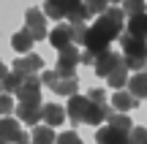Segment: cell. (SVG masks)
<instances>
[{
	"label": "cell",
	"mask_w": 147,
	"mask_h": 144,
	"mask_svg": "<svg viewBox=\"0 0 147 144\" xmlns=\"http://www.w3.org/2000/svg\"><path fill=\"white\" fill-rule=\"evenodd\" d=\"M41 82H44V87H49V90L57 92V95H65V98L79 95V79H76V76H63V74H57L55 68L52 71H44Z\"/></svg>",
	"instance_id": "cell-1"
},
{
	"label": "cell",
	"mask_w": 147,
	"mask_h": 144,
	"mask_svg": "<svg viewBox=\"0 0 147 144\" xmlns=\"http://www.w3.org/2000/svg\"><path fill=\"white\" fill-rule=\"evenodd\" d=\"M82 63V52L76 49V44H71V46L60 49L57 52V65H55V71L63 76H74V71H76V65Z\"/></svg>",
	"instance_id": "cell-2"
},
{
	"label": "cell",
	"mask_w": 147,
	"mask_h": 144,
	"mask_svg": "<svg viewBox=\"0 0 147 144\" xmlns=\"http://www.w3.org/2000/svg\"><path fill=\"white\" fill-rule=\"evenodd\" d=\"M16 120L27 125L44 123V103L41 101H19L16 103Z\"/></svg>",
	"instance_id": "cell-3"
},
{
	"label": "cell",
	"mask_w": 147,
	"mask_h": 144,
	"mask_svg": "<svg viewBox=\"0 0 147 144\" xmlns=\"http://www.w3.org/2000/svg\"><path fill=\"white\" fill-rule=\"evenodd\" d=\"M82 3L84 0H47V3H44V14H47L49 19H65V16H71Z\"/></svg>",
	"instance_id": "cell-4"
},
{
	"label": "cell",
	"mask_w": 147,
	"mask_h": 144,
	"mask_svg": "<svg viewBox=\"0 0 147 144\" xmlns=\"http://www.w3.org/2000/svg\"><path fill=\"white\" fill-rule=\"evenodd\" d=\"M120 49H123V57H142V60H147V41L139 38V35L123 33L120 35Z\"/></svg>",
	"instance_id": "cell-5"
},
{
	"label": "cell",
	"mask_w": 147,
	"mask_h": 144,
	"mask_svg": "<svg viewBox=\"0 0 147 144\" xmlns=\"http://www.w3.org/2000/svg\"><path fill=\"white\" fill-rule=\"evenodd\" d=\"M25 27L30 30V35L36 38V41L47 38V14L38 11V8H27V14H25Z\"/></svg>",
	"instance_id": "cell-6"
},
{
	"label": "cell",
	"mask_w": 147,
	"mask_h": 144,
	"mask_svg": "<svg viewBox=\"0 0 147 144\" xmlns=\"http://www.w3.org/2000/svg\"><path fill=\"white\" fill-rule=\"evenodd\" d=\"M90 106H93V101L90 98H84V95H71V101H68V117H71V123H76V125H84V120H87V112H90Z\"/></svg>",
	"instance_id": "cell-7"
},
{
	"label": "cell",
	"mask_w": 147,
	"mask_h": 144,
	"mask_svg": "<svg viewBox=\"0 0 147 144\" xmlns=\"http://www.w3.org/2000/svg\"><path fill=\"white\" fill-rule=\"evenodd\" d=\"M95 141L98 144H131V131H120L115 125H104L95 133Z\"/></svg>",
	"instance_id": "cell-8"
},
{
	"label": "cell",
	"mask_w": 147,
	"mask_h": 144,
	"mask_svg": "<svg viewBox=\"0 0 147 144\" xmlns=\"http://www.w3.org/2000/svg\"><path fill=\"white\" fill-rule=\"evenodd\" d=\"M120 65H123V57H120V54H115V52L109 49V52L98 54V60H95L93 71H95L98 76H104V79H109V74H112V71H117Z\"/></svg>",
	"instance_id": "cell-9"
},
{
	"label": "cell",
	"mask_w": 147,
	"mask_h": 144,
	"mask_svg": "<svg viewBox=\"0 0 147 144\" xmlns=\"http://www.w3.org/2000/svg\"><path fill=\"white\" fill-rule=\"evenodd\" d=\"M41 87H44V82H41V76H27L25 82H22V87H19V92H16V98L19 101H41Z\"/></svg>",
	"instance_id": "cell-10"
},
{
	"label": "cell",
	"mask_w": 147,
	"mask_h": 144,
	"mask_svg": "<svg viewBox=\"0 0 147 144\" xmlns=\"http://www.w3.org/2000/svg\"><path fill=\"white\" fill-rule=\"evenodd\" d=\"M44 68V60L38 57V54H25V57H16L14 60V71L16 74H22V76H33V74H38V71Z\"/></svg>",
	"instance_id": "cell-11"
},
{
	"label": "cell",
	"mask_w": 147,
	"mask_h": 144,
	"mask_svg": "<svg viewBox=\"0 0 147 144\" xmlns=\"http://www.w3.org/2000/svg\"><path fill=\"white\" fill-rule=\"evenodd\" d=\"M49 44H52L55 49H65V46H71L74 44V30H71V25H57L52 33H49Z\"/></svg>",
	"instance_id": "cell-12"
},
{
	"label": "cell",
	"mask_w": 147,
	"mask_h": 144,
	"mask_svg": "<svg viewBox=\"0 0 147 144\" xmlns=\"http://www.w3.org/2000/svg\"><path fill=\"white\" fill-rule=\"evenodd\" d=\"M19 133H22L19 120H14V117H3V120H0V136H3L5 144H16Z\"/></svg>",
	"instance_id": "cell-13"
},
{
	"label": "cell",
	"mask_w": 147,
	"mask_h": 144,
	"mask_svg": "<svg viewBox=\"0 0 147 144\" xmlns=\"http://www.w3.org/2000/svg\"><path fill=\"white\" fill-rule=\"evenodd\" d=\"M65 109L57 106V103H44V123L49 125V128H57V125L65 123Z\"/></svg>",
	"instance_id": "cell-14"
},
{
	"label": "cell",
	"mask_w": 147,
	"mask_h": 144,
	"mask_svg": "<svg viewBox=\"0 0 147 144\" xmlns=\"http://www.w3.org/2000/svg\"><path fill=\"white\" fill-rule=\"evenodd\" d=\"M33 44H36V38L30 35V30H27V27L11 35V46H14V52H19V54H30Z\"/></svg>",
	"instance_id": "cell-15"
},
{
	"label": "cell",
	"mask_w": 147,
	"mask_h": 144,
	"mask_svg": "<svg viewBox=\"0 0 147 144\" xmlns=\"http://www.w3.org/2000/svg\"><path fill=\"white\" fill-rule=\"evenodd\" d=\"M128 92L134 98H147V71H139V74H131L128 79Z\"/></svg>",
	"instance_id": "cell-16"
},
{
	"label": "cell",
	"mask_w": 147,
	"mask_h": 144,
	"mask_svg": "<svg viewBox=\"0 0 147 144\" xmlns=\"http://www.w3.org/2000/svg\"><path fill=\"white\" fill-rule=\"evenodd\" d=\"M112 103H115V112H131L134 106H136V98L131 95L128 90H115V98H112Z\"/></svg>",
	"instance_id": "cell-17"
},
{
	"label": "cell",
	"mask_w": 147,
	"mask_h": 144,
	"mask_svg": "<svg viewBox=\"0 0 147 144\" xmlns=\"http://www.w3.org/2000/svg\"><path fill=\"white\" fill-rule=\"evenodd\" d=\"M125 33H131V35H139L147 41V14H139V16H131L125 25Z\"/></svg>",
	"instance_id": "cell-18"
},
{
	"label": "cell",
	"mask_w": 147,
	"mask_h": 144,
	"mask_svg": "<svg viewBox=\"0 0 147 144\" xmlns=\"http://www.w3.org/2000/svg\"><path fill=\"white\" fill-rule=\"evenodd\" d=\"M128 79H131V71H128L125 63H123L117 71H112V74H109V79H106V82H109L112 90H123V87H128Z\"/></svg>",
	"instance_id": "cell-19"
},
{
	"label": "cell",
	"mask_w": 147,
	"mask_h": 144,
	"mask_svg": "<svg viewBox=\"0 0 147 144\" xmlns=\"http://www.w3.org/2000/svg\"><path fill=\"white\" fill-rule=\"evenodd\" d=\"M55 141H57L55 128H49V125H36V131H33V144H55Z\"/></svg>",
	"instance_id": "cell-20"
},
{
	"label": "cell",
	"mask_w": 147,
	"mask_h": 144,
	"mask_svg": "<svg viewBox=\"0 0 147 144\" xmlns=\"http://www.w3.org/2000/svg\"><path fill=\"white\" fill-rule=\"evenodd\" d=\"M25 79H27V76H22V74H16V71H11V74L3 79V90H5V92H11V95H16Z\"/></svg>",
	"instance_id": "cell-21"
},
{
	"label": "cell",
	"mask_w": 147,
	"mask_h": 144,
	"mask_svg": "<svg viewBox=\"0 0 147 144\" xmlns=\"http://www.w3.org/2000/svg\"><path fill=\"white\" fill-rule=\"evenodd\" d=\"M123 11L125 16H139V14H147V0H123Z\"/></svg>",
	"instance_id": "cell-22"
},
{
	"label": "cell",
	"mask_w": 147,
	"mask_h": 144,
	"mask_svg": "<svg viewBox=\"0 0 147 144\" xmlns=\"http://www.w3.org/2000/svg\"><path fill=\"white\" fill-rule=\"evenodd\" d=\"M109 125H115V128H120V131H134V123H131V117H125V114H112L109 120H106Z\"/></svg>",
	"instance_id": "cell-23"
},
{
	"label": "cell",
	"mask_w": 147,
	"mask_h": 144,
	"mask_svg": "<svg viewBox=\"0 0 147 144\" xmlns=\"http://www.w3.org/2000/svg\"><path fill=\"white\" fill-rule=\"evenodd\" d=\"M74 30V44H82L84 46V35H87V22H68Z\"/></svg>",
	"instance_id": "cell-24"
},
{
	"label": "cell",
	"mask_w": 147,
	"mask_h": 144,
	"mask_svg": "<svg viewBox=\"0 0 147 144\" xmlns=\"http://www.w3.org/2000/svg\"><path fill=\"white\" fill-rule=\"evenodd\" d=\"M84 5H87V11L93 16H101L106 8H109V0H84Z\"/></svg>",
	"instance_id": "cell-25"
},
{
	"label": "cell",
	"mask_w": 147,
	"mask_h": 144,
	"mask_svg": "<svg viewBox=\"0 0 147 144\" xmlns=\"http://www.w3.org/2000/svg\"><path fill=\"white\" fill-rule=\"evenodd\" d=\"M11 112H16V103H14V98H11V92H3V95H0V114L8 117Z\"/></svg>",
	"instance_id": "cell-26"
},
{
	"label": "cell",
	"mask_w": 147,
	"mask_h": 144,
	"mask_svg": "<svg viewBox=\"0 0 147 144\" xmlns=\"http://www.w3.org/2000/svg\"><path fill=\"white\" fill-rule=\"evenodd\" d=\"M55 144H82V139H79V133H74V131H65V133L57 136Z\"/></svg>",
	"instance_id": "cell-27"
},
{
	"label": "cell",
	"mask_w": 147,
	"mask_h": 144,
	"mask_svg": "<svg viewBox=\"0 0 147 144\" xmlns=\"http://www.w3.org/2000/svg\"><path fill=\"white\" fill-rule=\"evenodd\" d=\"M131 144H147V128H134L131 131Z\"/></svg>",
	"instance_id": "cell-28"
},
{
	"label": "cell",
	"mask_w": 147,
	"mask_h": 144,
	"mask_svg": "<svg viewBox=\"0 0 147 144\" xmlns=\"http://www.w3.org/2000/svg\"><path fill=\"white\" fill-rule=\"evenodd\" d=\"M87 98H90L93 103H106V92H104V90H98V87H95V90H90V92H87Z\"/></svg>",
	"instance_id": "cell-29"
},
{
	"label": "cell",
	"mask_w": 147,
	"mask_h": 144,
	"mask_svg": "<svg viewBox=\"0 0 147 144\" xmlns=\"http://www.w3.org/2000/svg\"><path fill=\"white\" fill-rule=\"evenodd\" d=\"M95 60H98V57H95L90 49H84V52H82V63H84V65H95Z\"/></svg>",
	"instance_id": "cell-30"
},
{
	"label": "cell",
	"mask_w": 147,
	"mask_h": 144,
	"mask_svg": "<svg viewBox=\"0 0 147 144\" xmlns=\"http://www.w3.org/2000/svg\"><path fill=\"white\" fill-rule=\"evenodd\" d=\"M16 144H33V136H27L25 131L19 133V139H16Z\"/></svg>",
	"instance_id": "cell-31"
},
{
	"label": "cell",
	"mask_w": 147,
	"mask_h": 144,
	"mask_svg": "<svg viewBox=\"0 0 147 144\" xmlns=\"http://www.w3.org/2000/svg\"><path fill=\"white\" fill-rule=\"evenodd\" d=\"M8 74H11V71H5V65L0 63V84H3V79H5V76H8Z\"/></svg>",
	"instance_id": "cell-32"
},
{
	"label": "cell",
	"mask_w": 147,
	"mask_h": 144,
	"mask_svg": "<svg viewBox=\"0 0 147 144\" xmlns=\"http://www.w3.org/2000/svg\"><path fill=\"white\" fill-rule=\"evenodd\" d=\"M117 3H123V0H109V5H117Z\"/></svg>",
	"instance_id": "cell-33"
},
{
	"label": "cell",
	"mask_w": 147,
	"mask_h": 144,
	"mask_svg": "<svg viewBox=\"0 0 147 144\" xmlns=\"http://www.w3.org/2000/svg\"><path fill=\"white\" fill-rule=\"evenodd\" d=\"M0 144H5V141H3V136H0Z\"/></svg>",
	"instance_id": "cell-34"
}]
</instances>
